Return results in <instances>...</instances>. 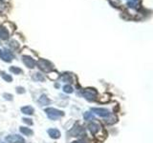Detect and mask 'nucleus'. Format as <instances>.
I'll return each mask as SVG.
<instances>
[{"instance_id":"obj_1","label":"nucleus","mask_w":153,"mask_h":143,"mask_svg":"<svg viewBox=\"0 0 153 143\" xmlns=\"http://www.w3.org/2000/svg\"><path fill=\"white\" fill-rule=\"evenodd\" d=\"M45 113L47 114L48 117L51 120H56V119H59L64 115V112L55 109V108H47V109H45Z\"/></svg>"},{"instance_id":"obj_2","label":"nucleus","mask_w":153,"mask_h":143,"mask_svg":"<svg viewBox=\"0 0 153 143\" xmlns=\"http://www.w3.org/2000/svg\"><path fill=\"white\" fill-rule=\"evenodd\" d=\"M36 64H37V67L39 68L41 71H43L45 73H50L54 71V65L50 62V61L46 59H39Z\"/></svg>"},{"instance_id":"obj_3","label":"nucleus","mask_w":153,"mask_h":143,"mask_svg":"<svg viewBox=\"0 0 153 143\" xmlns=\"http://www.w3.org/2000/svg\"><path fill=\"white\" fill-rule=\"evenodd\" d=\"M14 55L13 53L9 50L6 49H0V58L5 62H11L14 59Z\"/></svg>"},{"instance_id":"obj_4","label":"nucleus","mask_w":153,"mask_h":143,"mask_svg":"<svg viewBox=\"0 0 153 143\" xmlns=\"http://www.w3.org/2000/svg\"><path fill=\"white\" fill-rule=\"evenodd\" d=\"M98 95V92L95 90V89H92V88H87V89H84L82 91V96L85 97L88 100H94L96 99Z\"/></svg>"},{"instance_id":"obj_5","label":"nucleus","mask_w":153,"mask_h":143,"mask_svg":"<svg viewBox=\"0 0 153 143\" xmlns=\"http://www.w3.org/2000/svg\"><path fill=\"white\" fill-rule=\"evenodd\" d=\"M5 140L8 143H24L25 139L19 134H10L5 137Z\"/></svg>"},{"instance_id":"obj_6","label":"nucleus","mask_w":153,"mask_h":143,"mask_svg":"<svg viewBox=\"0 0 153 143\" xmlns=\"http://www.w3.org/2000/svg\"><path fill=\"white\" fill-rule=\"evenodd\" d=\"M69 134L71 137H80V136H85V130H84L83 127L82 126H75L70 132H69Z\"/></svg>"},{"instance_id":"obj_7","label":"nucleus","mask_w":153,"mask_h":143,"mask_svg":"<svg viewBox=\"0 0 153 143\" xmlns=\"http://www.w3.org/2000/svg\"><path fill=\"white\" fill-rule=\"evenodd\" d=\"M22 62L25 64V66L27 68H30V69L34 68V66H36V60L29 55H23L22 56Z\"/></svg>"},{"instance_id":"obj_8","label":"nucleus","mask_w":153,"mask_h":143,"mask_svg":"<svg viewBox=\"0 0 153 143\" xmlns=\"http://www.w3.org/2000/svg\"><path fill=\"white\" fill-rule=\"evenodd\" d=\"M91 110L93 113H95L97 115H99V117H106L110 115L109 111L105 109V108H92Z\"/></svg>"},{"instance_id":"obj_9","label":"nucleus","mask_w":153,"mask_h":143,"mask_svg":"<svg viewBox=\"0 0 153 143\" xmlns=\"http://www.w3.org/2000/svg\"><path fill=\"white\" fill-rule=\"evenodd\" d=\"M9 36H10V33L5 27H3V26L0 27V39L7 40L8 38H9Z\"/></svg>"},{"instance_id":"obj_10","label":"nucleus","mask_w":153,"mask_h":143,"mask_svg":"<svg viewBox=\"0 0 153 143\" xmlns=\"http://www.w3.org/2000/svg\"><path fill=\"white\" fill-rule=\"evenodd\" d=\"M48 134L50 136V137L54 138V139H57V138L60 137L59 131L56 130V129H49L48 130Z\"/></svg>"},{"instance_id":"obj_11","label":"nucleus","mask_w":153,"mask_h":143,"mask_svg":"<svg viewBox=\"0 0 153 143\" xmlns=\"http://www.w3.org/2000/svg\"><path fill=\"white\" fill-rule=\"evenodd\" d=\"M88 130L90 131V133L92 134H96L99 131V126L98 124H96V123H90L88 125Z\"/></svg>"},{"instance_id":"obj_12","label":"nucleus","mask_w":153,"mask_h":143,"mask_svg":"<svg viewBox=\"0 0 153 143\" xmlns=\"http://www.w3.org/2000/svg\"><path fill=\"white\" fill-rule=\"evenodd\" d=\"M38 103H39L41 106H46L50 103V99L45 95H42L40 97L38 98Z\"/></svg>"},{"instance_id":"obj_13","label":"nucleus","mask_w":153,"mask_h":143,"mask_svg":"<svg viewBox=\"0 0 153 143\" xmlns=\"http://www.w3.org/2000/svg\"><path fill=\"white\" fill-rule=\"evenodd\" d=\"M21 112L23 114H25V115H32L34 114V108L33 107H31V106H25V107H22L21 108Z\"/></svg>"},{"instance_id":"obj_14","label":"nucleus","mask_w":153,"mask_h":143,"mask_svg":"<svg viewBox=\"0 0 153 143\" xmlns=\"http://www.w3.org/2000/svg\"><path fill=\"white\" fill-rule=\"evenodd\" d=\"M20 132L24 134V136H28V137H30V136H32V134H34V132L32 130H31L30 128H27V127H20Z\"/></svg>"},{"instance_id":"obj_15","label":"nucleus","mask_w":153,"mask_h":143,"mask_svg":"<svg viewBox=\"0 0 153 143\" xmlns=\"http://www.w3.org/2000/svg\"><path fill=\"white\" fill-rule=\"evenodd\" d=\"M0 75H1L2 78L5 81H7V82H11V81H13V77L10 75H7L5 72H0Z\"/></svg>"},{"instance_id":"obj_16","label":"nucleus","mask_w":153,"mask_h":143,"mask_svg":"<svg viewBox=\"0 0 153 143\" xmlns=\"http://www.w3.org/2000/svg\"><path fill=\"white\" fill-rule=\"evenodd\" d=\"M83 118L85 119V120H94L95 117L93 114L90 113V112H86V113H84V115H83Z\"/></svg>"},{"instance_id":"obj_17","label":"nucleus","mask_w":153,"mask_h":143,"mask_svg":"<svg viewBox=\"0 0 153 143\" xmlns=\"http://www.w3.org/2000/svg\"><path fill=\"white\" fill-rule=\"evenodd\" d=\"M10 71H11V73H15V75H20V73H23V71L21 70L20 68H18V67H14V66L11 67V68H10Z\"/></svg>"},{"instance_id":"obj_18","label":"nucleus","mask_w":153,"mask_h":143,"mask_svg":"<svg viewBox=\"0 0 153 143\" xmlns=\"http://www.w3.org/2000/svg\"><path fill=\"white\" fill-rule=\"evenodd\" d=\"M34 79L36 80V81H44V76L43 75H41L40 73H36L34 75Z\"/></svg>"},{"instance_id":"obj_19","label":"nucleus","mask_w":153,"mask_h":143,"mask_svg":"<svg viewBox=\"0 0 153 143\" xmlns=\"http://www.w3.org/2000/svg\"><path fill=\"white\" fill-rule=\"evenodd\" d=\"M63 92H66V94H72V92H74V90H73V87L71 85H65L63 87Z\"/></svg>"},{"instance_id":"obj_20","label":"nucleus","mask_w":153,"mask_h":143,"mask_svg":"<svg viewBox=\"0 0 153 143\" xmlns=\"http://www.w3.org/2000/svg\"><path fill=\"white\" fill-rule=\"evenodd\" d=\"M62 81H64V82H72V78H71V75H64L62 76Z\"/></svg>"},{"instance_id":"obj_21","label":"nucleus","mask_w":153,"mask_h":143,"mask_svg":"<svg viewBox=\"0 0 153 143\" xmlns=\"http://www.w3.org/2000/svg\"><path fill=\"white\" fill-rule=\"evenodd\" d=\"M9 45H10V47H11V48H13L14 50H15V49H17V48L19 47V45H18V43H17V42H15L14 40H13V41H11Z\"/></svg>"},{"instance_id":"obj_22","label":"nucleus","mask_w":153,"mask_h":143,"mask_svg":"<svg viewBox=\"0 0 153 143\" xmlns=\"http://www.w3.org/2000/svg\"><path fill=\"white\" fill-rule=\"evenodd\" d=\"M3 97L5 98L6 100H13V95H10V94H4Z\"/></svg>"},{"instance_id":"obj_23","label":"nucleus","mask_w":153,"mask_h":143,"mask_svg":"<svg viewBox=\"0 0 153 143\" xmlns=\"http://www.w3.org/2000/svg\"><path fill=\"white\" fill-rule=\"evenodd\" d=\"M22 121L24 123H26V124H28V125H33V121L31 120L30 118H23Z\"/></svg>"},{"instance_id":"obj_24","label":"nucleus","mask_w":153,"mask_h":143,"mask_svg":"<svg viewBox=\"0 0 153 143\" xmlns=\"http://www.w3.org/2000/svg\"><path fill=\"white\" fill-rule=\"evenodd\" d=\"M16 92H18V94H24L25 92V89L23 87H17L16 88Z\"/></svg>"},{"instance_id":"obj_25","label":"nucleus","mask_w":153,"mask_h":143,"mask_svg":"<svg viewBox=\"0 0 153 143\" xmlns=\"http://www.w3.org/2000/svg\"><path fill=\"white\" fill-rule=\"evenodd\" d=\"M72 143H85V142H83V141H74Z\"/></svg>"}]
</instances>
